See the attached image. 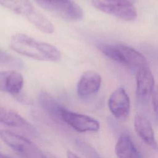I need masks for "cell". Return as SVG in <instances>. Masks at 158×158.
<instances>
[{"instance_id": "6da1fadb", "label": "cell", "mask_w": 158, "mask_h": 158, "mask_svg": "<svg viewBox=\"0 0 158 158\" xmlns=\"http://www.w3.org/2000/svg\"><path fill=\"white\" fill-rule=\"evenodd\" d=\"M10 47L17 53L41 61L57 62L60 60V51L54 46L36 40L24 33H15L10 40Z\"/></svg>"}, {"instance_id": "7a4b0ae2", "label": "cell", "mask_w": 158, "mask_h": 158, "mask_svg": "<svg viewBox=\"0 0 158 158\" xmlns=\"http://www.w3.org/2000/svg\"><path fill=\"white\" fill-rule=\"evenodd\" d=\"M98 49L111 60L125 66L138 69L148 65V61L143 54L134 48L123 44L99 43Z\"/></svg>"}, {"instance_id": "3957f363", "label": "cell", "mask_w": 158, "mask_h": 158, "mask_svg": "<svg viewBox=\"0 0 158 158\" xmlns=\"http://www.w3.org/2000/svg\"><path fill=\"white\" fill-rule=\"evenodd\" d=\"M2 141L22 158H42L43 153L28 138L8 130H0Z\"/></svg>"}, {"instance_id": "277c9868", "label": "cell", "mask_w": 158, "mask_h": 158, "mask_svg": "<svg viewBox=\"0 0 158 158\" xmlns=\"http://www.w3.org/2000/svg\"><path fill=\"white\" fill-rule=\"evenodd\" d=\"M136 0H92L93 6L98 10L124 20L136 19L137 11L135 6Z\"/></svg>"}, {"instance_id": "5b68a950", "label": "cell", "mask_w": 158, "mask_h": 158, "mask_svg": "<svg viewBox=\"0 0 158 158\" xmlns=\"http://www.w3.org/2000/svg\"><path fill=\"white\" fill-rule=\"evenodd\" d=\"M43 9L69 20L78 21L83 17L81 7L73 0H35Z\"/></svg>"}, {"instance_id": "8992f818", "label": "cell", "mask_w": 158, "mask_h": 158, "mask_svg": "<svg viewBox=\"0 0 158 158\" xmlns=\"http://www.w3.org/2000/svg\"><path fill=\"white\" fill-rule=\"evenodd\" d=\"M62 120L78 132L97 131L100 128L99 122L89 115L79 114L65 108L62 113Z\"/></svg>"}, {"instance_id": "52a82bcc", "label": "cell", "mask_w": 158, "mask_h": 158, "mask_svg": "<svg viewBox=\"0 0 158 158\" xmlns=\"http://www.w3.org/2000/svg\"><path fill=\"white\" fill-rule=\"evenodd\" d=\"M108 107L112 114L118 120L126 119L130 113V98L124 88L115 89L108 100Z\"/></svg>"}, {"instance_id": "ba28073f", "label": "cell", "mask_w": 158, "mask_h": 158, "mask_svg": "<svg viewBox=\"0 0 158 158\" xmlns=\"http://www.w3.org/2000/svg\"><path fill=\"white\" fill-rule=\"evenodd\" d=\"M137 98L142 102L147 101L154 90V78L148 65L138 69L136 75Z\"/></svg>"}, {"instance_id": "9c48e42d", "label": "cell", "mask_w": 158, "mask_h": 158, "mask_svg": "<svg viewBox=\"0 0 158 158\" xmlns=\"http://www.w3.org/2000/svg\"><path fill=\"white\" fill-rule=\"evenodd\" d=\"M101 77L95 71L85 72L81 76L77 86V93L81 99H86L95 94L99 90Z\"/></svg>"}, {"instance_id": "30bf717a", "label": "cell", "mask_w": 158, "mask_h": 158, "mask_svg": "<svg viewBox=\"0 0 158 158\" xmlns=\"http://www.w3.org/2000/svg\"><path fill=\"white\" fill-rule=\"evenodd\" d=\"M133 125L138 136L152 148L157 149L158 145L150 121L144 115L137 114L135 116Z\"/></svg>"}, {"instance_id": "8fae6325", "label": "cell", "mask_w": 158, "mask_h": 158, "mask_svg": "<svg viewBox=\"0 0 158 158\" xmlns=\"http://www.w3.org/2000/svg\"><path fill=\"white\" fill-rule=\"evenodd\" d=\"M23 85V76L18 72L14 70L0 72V91L18 95Z\"/></svg>"}, {"instance_id": "7c38bea8", "label": "cell", "mask_w": 158, "mask_h": 158, "mask_svg": "<svg viewBox=\"0 0 158 158\" xmlns=\"http://www.w3.org/2000/svg\"><path fill=\"white\" fill-rule=\"evenodd\" d=\"M0 122L7 126L34 131L33 127L15 110L0 103Z\"/></svg>"}, {"instance_id": "4fadbf2b", "label": "cell", "mask_w": 158, "mask_h": 158, "mask_svg": "<svg viewBox=\"0 0 158 158\" xmlns=\"http://www.w3.org/2000/svg\"><path fill=\"white\" fill-rule=\"evenodd\" d=\"M115 153L118 158H143L131 137L125 133L120 135L115 146Z\"/></svg>"}, {"instance_id": "5bb4252c", "label": "cell", "mask_w": 158, "mask_h": 158, "mask_svg": "<svg viewBox=\"0 0 158 158\" xmlns=\"http://www.w3.org/2000/svg\"><path fill=\"white\" fill-rule=\"evenodd\" d=\"M38 101L46 113L57 121H62V113L65 107L50 94L46 91H41L38 95Z\"/></svg>"}, {"instance_id": "9a60e30c", "label": "cell", "mask_w": 158, "mask_h": 158, "mask_svg": "<svg viewBox=\"0 0 158 158\" xmlns=\"http://www.w3.org/2000/svg\"><path fill=\"white\" fill-rule=\"evenodd\" d=\"M0 5L27 19L36 10L30 0H0Z\"/></svg>"}, {"instance_id": "2e32d148", "label": "cell", "mask_w": 158, "mask_h": 158, "mask_svg": "<svg viewBox=\"0 0 158 158\" xmlns=\"http://www.w3.org/2000/svg\"><path fill=\"white\" fill-rule=\"evenodd\" d=\"M28 20L43 33L50 34L54 31V27L51 21L37 10L28 18Z\"/></svg>"}, {"instance_id": "e0dca14e", "label": "cell", "mask_w": 158, "mask_h": 158, "mask_svg": "<svg viewBox=\"0 0 158 158\" xmlns=\"http://www.w3.org/2000/svg\"><path fill=\"white\" fill-rule=\"evenodd\" d=\"M0 62L12 65H20V62L6 52L0 49Z\"/></svg>"}, {"instance_id": "ac0fdd59", "label": "cell", "mask_w": 158, "mask_h": 158, "mask_svg": "<svg viewBox=\"0 0 158 158\" xmlns=\"http://www.w3.org/2000/svg\"><path fill=\"white\" fill-rule=\"evenodd\" d=\"M152 107L156 120L158 123V86H157L152 93Z\"/></svg>"}, {"instance_id": "d6986e66", "label": "cell", "mask_w": 158, "mask_h": 158, "mask_svg": "<svg viewBox=\"0 0 158 158\" xmlns=\"http://www.w3.org/2000/svg\"><path fill=\"white\" fill-rule=\"evenodd\" d=\"M67 158H81L77 154H75L71 151H67Z\"/></svg>"}, {"instance_id": "ffe728a7", "label": "cell", "mask_w": 158, "mask_h": 158, "mask_svg": "<svg viewBox=\"0 0 158 158\" xmlns=\"http://www.w3.org/2000/svg\"><path fill=\"white\" fill-rule=\"evenodd\" d=\"M42 158H57L56 156L54 155L49 154V153H46V154H43Z\"/></svg>"}, {"instance_id": "44dd1931", "label": "cell", "mask_w": 158, "mask_h": 158, "mask_svg": "<svg viewBox=\"0 0 158 158\" xmlns=\"http://www.w3.org/2000/svg\"><path fill=\"white\" fill-rule=\"evenodd\" d=\"M0 158H12L11 157L0 152Z\"/></svg>"}]
</instances>
